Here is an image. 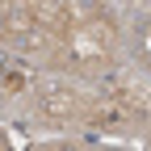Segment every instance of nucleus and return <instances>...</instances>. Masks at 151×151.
Returning a JSON list of instances; mask_svg holds the SVG:
<instances>
[{"mask_svg":"<svg viewBox=\"0 0 151 151\" xmlns=\"http://www.w3.org/2000/svg\"><path fill=\"white\" fill-rule=\"evenodd\" d=\"M34 34H38V0H0V46L29 59Z\"/></svg>","mask_w":151,"mask_h":151,"instance_id":"7ed1b4c3","label":"nucleus"},{"mask_svg":"<svg viewBox=\"0 0 151 151\" xmlns=\"http://www.w3.org/2000/svg\"><path fill=\"white\" fill-rule=\"evenodd\" d=\"M34 109L46 126H88L92 122V92L76 84H38Z\"/></svg>","mask_w":151,"mask_h":151,"instance_id":"f03ea898","label":"nucleus"},{"mask_svg":"<svg viewBox=\"0 0 151 151\" xmlns=\"http://www.w3.org/2000/svg\"><path fill=\"white\" fill-rule=\"evenodd\" d=\"M0 80H4V76H0Z\"/></svg>","mask_w":151,"mask_h":151,"instance_id":"20e7f679","label":"nucleus"},{"mask_svg":"<svg viewBox=\"0 0 151 151\" xmlns=\"http://www.w3.org/2000/svg\"><path fill=\"white\" fill-rule=\"evenodd\" d=\"M122 42V25L109 0H38L34 63L63 76L97 80L113 67Z\"/></svg>","mask_w":151,"mask_h":151,"instance_id":"f257e3e1","label":"nucleus"}]
</instances>
